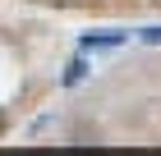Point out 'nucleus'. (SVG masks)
Listing matches in <instances>:
<instances>
[{
  "label": "nucleus",
  "instance_id": "nucleus-1",
  "mask_svg": "<svg viewBox=\"0 0 161 156\" xmlns=\"http://www.w3.org/2000/svg\"><path fill=\"white\" fill-rule=\"evenodd\" d=\"M46 5H69V0H46Z\"/></svg>",
  "mask_w": 161,
  "mask_h": 156
}]
</instances>
